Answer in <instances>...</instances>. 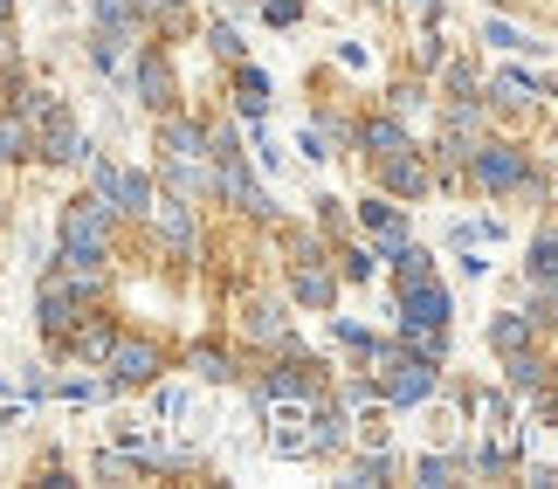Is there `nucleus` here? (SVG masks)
<instances>
[{
	"label": "nucleus",
	"mask_w": 558,
	"mask_h": 489,
	"mask_svg": "<svg viewBox=\"0 0 558 489\" xmlns=\"http://www.w3.org/2000/svg\"><path fill=\"white\" fill-rule=\"evenodd\" d=\"M124 255H132V228H124L90 186L56 207L49 262H62V269H124Z\"/></svg>",
	"instance_id": "nucleus-1"
},
{
	"label": "nucleus",
	"mask_w": 558,
	"mask_h": 489,
	"mask_svg": "<svg viewBox=\"0 0 558 489\" xmlns=\"http://www.w3.org/2000/svg\"><path fill=\"white\" fill-rule=\"evenodd\" d=\"M531 173H538V145H524L518 132H483L462 159V194L510 207V200H524Z\"/></svg>",
	"instance_id": "nucleus-2"
},
{
	"label": "nucleus",
	"mask_w": 558,
	"mask_h": 489,
	"mask_svg": "<svg viewBox=\"0 0 558 489\" xmlns=\"http://www.w3.org/2000/svg\"><path fill=\"white\" fill-rule=\"evenodd\" d=\"M228 317H234V345H242L248 358H269V352H296L304 345V331L290 325V296L283 290H263V283H242V290H228Z\"/></svg>",
	"instance_id": "nucleus-3"
},
{
	"label": "nucleus",
	"mask_w": 558,
	"mask_h": 489,
	"mask_svg": "<svg viewBox=\"0 0 558 489\" xmlns=\"http://www.w3.org/2000/svg\"><path fill=\"white\" fill-rule=\"evenodd\" d=\"M132 235L153 248L159 269L173 276H201V255H207V207H186V200H153V215H145Z\"/></svg>",
	"instance_id": "nucleus-4"
},
{
	"label": "nucleus",
	"mask_w": 558,
	"mask_h": 489,
	"mask_svg": "<svg viewBox=\"0 0 558 489\" xmlns=\"http://www.w3.org/2000/svg\"><path fill=\"white\" fill-rule=\"evenodd\" d=\"M118 90H124V97H138V111H145V118L180 111V103H186V83H180V56H173V41L138 35V41H132V56H124Z\"/></svg>",
	"instance_id": "nucleus-5"
},
{
	"label": "nucleus",
	"mask_w": 558,
	"mask_h": 489,
	"mask_svg": "<svg viewBox=\"0 0 558 489\" xmlns=\"http://www.w3.org/2000/svg\"><path fill=\"white\" fill-rule=\"evenodd\" d=\"M104 387H111V400H132V393H145L159 372H173V345H166L159 331H138L132 317H124V331H118V345L104 352Z\"/></svg>",
	"instance_id": "nucleus-6"
},
{
	"label": "nucleus",
	"mask_w": 558,
	"mask_h": 489,
	"mask_svg": "<svg viewBox=\"0 0 558 489\" xmlns=\"http://www.w3.org/2000/svg\"><path fill=\"white\" fill-rule=\"evenodd\" d=\"M214 215L221 221H248V228H276L283 215H276V194H269V180L248 166V152H228V159H214Z\"/></svg>",
	"instance_id": "nucleus-7"
},
{
	"label": "nucleus",
	"mask_w": 558,
	"mask_h": 489,
	"mask_svg": "<svg viewBox=\"0 0 558 489\" xmlns=\"http://www.w3.org/2000/svg\"><path fill=\"white\" fill-rule=\"evenodd\" d=\"M483 103H489V118H497V132H518L524 118H538L551 103V70H524V62L483 70Z\"/></svg>",
	"instance_id": "nucleus-8"
},
{
	"label": "nucleus",
	"mask_w": 558,
	"mask_h": 489,
	"mask_svg": "<svg viewBox=\"0 0 558 489\" xmlns=\"http://www.w3.org/2000/svg\"><path fill=\"white\" fill-rule=\"evenodd\" d=\"M83 186L111 207V215L124 221V228H138L145 215H153V200H159V186H153V166H124V159H90L83 166Z\"/></svg>",
	"instance_id": "nucleus-9"
},
{
	"label": "nucleus",
	"mask_w": 558,
	"mask_h": 489,
	"mask_svg": "<svg viewBox=\"0 0 558 489\" xmlns=\"http://www.w3.org/2000/svg\"><path fill=\"white\" fill-rule=\"evenodd\" d=\"M373 186L386 200H400V207H421V200H435V173H427V159H421V138L414 145H400V152H386L379 166H366Z\"/></svg>",
	"instance_id": "nucleus-10"
},
{
	"label": "nucleus",
	"mask_w": 558,
	"mask_h": 489,
	"mask_svg": "<svg viewBox=\"0 0 558 489\" xmlns=\"http://www.w3.org/2000/svg\"><path fill=\"white\" fill-rule=\"evenodd\" d=\"M441 372H448V366H427V358L400 352V366L373 379V387H379V407H386V414H414V407H427V400H435V387H441Z\"/></svg>",
	"instance_id": "nucleus-11"
},
{
	"label": "nucleus",
	"mask_w": 558,
	"mask_h": 489,
	"mask_svg": "<svg viewBox=\"0 0 558 489\" xmlns=\"http://www.w3.org/2000/svg\"><path fill=\"white\" fill-rule=\"evenodd\" d=\"M186 379L193 387H242L248 379V352L234 338H186Z\"/></svg>",
	"instance_id": "nucleus-12"
},
{
	"label": "nucleus",
	"mask_w": 558,
	"mask_h": 489,
	"mask_svg": "<svg viewBox=\"0 0 558 489\" xmlns=\"http://www.w3.org/2000/svg\"><path fill=\"white\" fill-rule=\"evenodd\" d=\"M283 296H290V310L325 317L331 304H345V283H338L331 255H317V262H283Z\"/></svg>",
	"instance_id": "nucleus-13"
},
{
	"label": "nucleus",
	"mask_w": 558,
	"mask_h": 489,
	"mask_svg": "<svg viewBox=\"0 0 558 489\" xmlns=\"http://www.w3.org/2000/svg\"><path fill=\"white\" fill-rule=\"evenodd\" d=\"M97 159V138L83 132V118H56L49 132H35V166L41 173H83V166Z\"/></svg>",
	"instance_id": "nucleus-14"
},
{
	"label": "nucleus",
	"mask_w": 558,
	"mask_h": 489,
	"mask_svg": "<svg viewBox=\"0 0 558 489\" xmlns=\"http://www.w3.org/2000/svg\"><path fill=\"white\" fill-rule=\"evenodd\" d=\"M400 145H414V124H400L393 111H352V138H345V159L359 166H379L386 152H400Z\"/></svg>",
	"instance_id": "nucleus-15"
},
{
	"label": "nucleus",
	"mask_w": 558,
	"mask_h": 489,
	"mask_svg": "<svg viewBox=\"0 0 558 489\" xmlns=\"http://www.w3.org/2000/svg\"><path fill=\"white\" fill-rule=\"evenodd\" d=\"M456 325V290L435 276H414V283H393V325Z\"/></svg>",
	"instance_id": "nucleus-16"
},
{
	"label": "nucleus",
	"mask_w": 558,
	"mask_h": 489,
	"mask_svg": "<svg viewBox=\"0 0 558 489\" xmlns=\"http://www.w3.org/2000/svg\"><path fill=\"white\" fill-rule=\"evenodd\" d=\"M352 228H359V235H366L373 248H393V242L414 235V215H407L400 200H386L379 186H366V194L352 200Z\"/></svg>",
	"instance_id": "nucleus-17"
},
{
	"label": "nucleus",
	"mask_w": 558,
	"mask_h": 489,
	"mask_svg": "<svg viewBox=\"0 0 558 489\" xmlns=\"http://www.w3.org/2000/svg\"><path fill=\"white\" fill-rule=\"evenodd\" d=\"M221 97H228V111L234 118H269V103H276V83H269V70H263V62H228V70H221Z\"/></svg>",
	"instance_id": "nucleus-18"
},
{
	"label": "nucleus",
	"mask_w": 558,
	"mask_h": 489,
	"mask_svg": "<svg viewBox=\"0 0 558 489\" xmlns=\"http://www.w3.org/2000/svg\"><path fill=\"white\" fill-rule=\"evenodd\" d=\"M153 186L166 200H186V207H207L214 200V159H153Z\"/></svg>",
	"instance_id": "nucleus-19"
},
{
	"label": "nucleus",
	"mask_w": 558,
	"mask_h": 489,
	"mask_svg": "<svg viewBox=\"0 0 558 489\" xmlns=\"http://www.w3.org/2000/svg\"><path fill=\"white\" fill-rule=\"evenodd\" d=\"M304 428H311V462H338V455L352 449V414L331 400V387L304 407Z\"/></svg>",
	"instance_id": "nucleus-20"
},
{
	"label": "nucleus",
	"mask_w": 558,
	"mask_h": 489,
	"mask_svg": "<svg viewBox=\"0 0 558 489\" xmlns=\"http://www.w3.org/2000/svg\"><path fill=\"white\" fill-rule=\"evenodd\" d=\"M153 152H166V159H207V118L193 111V103L159 111L153 118Z\"/></svg>",
	"instance_id": "nucleus-21"
},
{
	"label": "nucleus",
	"mask_w": 558,
	"mask_h": 489,
	"mask_svg": "<svg viewBox=\"0 0 558 489\" xmlns=\"http://www.w3.org/2000/svg\"><path fill=\"white\" fill-rule=\"evenodd\" d=\"M338 469H345V482H359V489H393L400 482V455H393V441H352V449L338 455Z\"/></svg>",
	"instance_id": "nucleus-22"
},
{
	"label": "nucleus",
	"mask_w": 558,
	"mask_h": 489,
	"mask_svg": "<svg viewBox=\"0 0 558 489\" xmlns=\"http://www.w3.org/2000/svg\"><path fill=\"white\" fill-rule=\"evenodd\" d=\"M400 482H414V489H456V482H469V455H462V441L456 449H421L414 462H400Z\"/></svg>",
	"instance_id": "nucleus-23"
},
{
	"label": "nucleus",
	"mask_w": 558,
	"mask_h": 489,
	"mask_svg": "<svg viewBox=\"0 0 558 489\" xmlns=\"http://www.w3.org/2000/svg\"><path fill=\"white\" fill-rule=\"evenodd\" d=\"M124 8H132V21L145 35H159V41H186L201 28V8H193V0H124Z\"/></svg>",
	"instance_id": "nucleus-24"
},
{
	"label": "nucleus",
	"mask_w": 558,
	"mask_h": 489,
	"mask_svg": "<svg viewBox=\"0 0 558 489\" xmlns=\"http://www.w3.org/2000/svg\"><path fill=\"white\" fill-rule=\"evenodd\" d=\"M483 345H489V358H510V352L538 345V325H531L524 304H497V310L483 317ZM545 345H551V338H545Z\"/></svg>",
	"instance_id": "nucleus-25"
},
{
	"label": "nucleus",
	"mask_w": 558,
	"mask_h": 489,
	"mask_svg": "<svg viewBox=\"0 0 558 489\" xmlns=\"http://www.w3.org/2000/svg\"><path fill=\"white\" fill-rule=\"evenodd\" d=\"M483 49H497V56H531V62H551V35H531L510 8H497L483 21Z\"/></svg>",
	"instance_id": "nucleus-26"
},
{
	"label": "nucleus",
	"mask_w": 558,
	"mask_h": 489,
	"mask_svg": "<svg viewBox=\"0 0 558 489\" xmlns=\"http://www.w3.org/2000/svg\"><path fill=\"white\" fill-rule=\"evenodd\" d=\"M462 455H469V482H510V476H524V441H462Z\"/></svg>",
	"instance_id": "nucleus-27"
},
{
	"label": "nucleus",
	"mask_w": 558,
	"mask_h": 489,
	"mask_svg": "<svg viewBox=\"0 0 558 489\" xmlns=\"http://www.w3.org/2000/svg\"><path fill=\"white\" fill-rule=\"evenodd\" d=\"M331 269H338V283H345V290H366V283H379V248L352 228L345 242H331Z\"/></svg>",
	"instance_id": "nucleus-28"
},
{
	"label": "nucleus",
	"mask_w": 558,
	"mask_h": 489,
	"mask_svg": "<svg viewBox=\"0 0 558 489\" xmlns=\"http://www.w3.org/2000/svg\"><path fill=\"white\" fill-rule=\"evenodd\" d=\"M393 338L414 358H427V366H456V325H407V317H400Z\"/></svg>",
	"instance_id": "nucleus-29"
},
{
	"label": "nucleus",
	"mask_w": 558,
	"mask_h": 489,
	"mask_svg": "<svg viewBox=\"0 0 558 489\" xmlns=\"http://www.w3.org/2000/svg\"><path fill=\"white\" fill-rule=\"evenodd\" d=\"M193 35L207 41V56L221 62V70H228V62H242V56H248V35H242V21H234L228 8H214V14H201V28H193Z\"/></svg>",
	"instance_id": "nucleus-30"
},
{
	"label": "nucleus",
	"mask_w": 558,
	"mask_h": 489,
	"mask_svg": "<svg viewBox=\"0 0 558 489\" xmlns=\"http://www.w3.org/2000/svg\"><path fill=\"white\" fill-rule=\"evenodd\" d=\"M132 455H138V476H207L201 455H193V449H166L159 435H145Z\"/></svg>",
	"instance_id": "nucleus-31"
},
{
	"label": "nucleus",
	"mask_w": 558,
	"mask_h": 489,
	"mask_svg": "<svg viewBox=\"0 0 558 489\" xmlns=\"http://www.w3.org/2000/svg\"><path fill=\"white\" fill-rule=\"evenodd\" d=\"M49 393L70 400V407H97V400H111L104 372H97V366H70V358H62V372H49Z\"/></svg>",
	"instance_id": "nucleus-32"
},
{
	"label": "nucleus",
	"mask_w": 558,
	"mask_h": 489,
	"mask_svg": "<svg viewBox=\"0 0 558 489\" xmlns=\"http://www.w3.org/2000/svg\"><path fill=\"white\" fill-rule=\"evenodd\" d=\"M379 111H393L400 124H414L421 111H435V83H427V76H400V83H386Z\"/></svg>",
	"instance_id": "nucleus-33"
},
{
	"label": "nucleus",
	"mask_w": 558,
	"mask_h": 489,
	"mask_svg": "<svg viewBox=\"0 0 558 489\" xmlns=\"http://www.w3.org/2000/svg\"><path fill=\"white\" fill-rule=\"evenodd\" d=\"M83 56H90V70L97 76H124V56H132V41L124 35H111V28H83Z\"/></svg>",
	"instance_id": "nucleus-34"
},
{
	"label": "nucleus",
	"mask_w": 558,
	"mask_h": 489,
	"mask_svg": "<svg viewBox=\"0 0 558 489\" xmlns=\"http://www.w3.org/2000/svg\"><path fill=\"white\" fill-rule=\"evenodd\" d=\"M448 49H456V41L441 28H414V41H407V76H435L448 62Z\"/></svg>",
	"instance_id": "nucleus-35"
},
{
	"label": "nucleus",
	"mask_w": 558,
	"mask_h": 489,
	"mask_svg": "<svg viewBox=\"0 0 558 489\" xmlns=\"http://www.w3.org/2000/svg\"><path fill=\"white\" fill-rule=\"evenodd\" d=\"M524 276H531V283H551V276H558V235H551V215H538V228H531Z\"/></svg>",
	"instance_id": "nucleus-36"
},
{
	"label": "nucleus",
	"mask_w": 558,
	"mask_h": 489,
	"mask_svg": "<svg viewBox=\"0 0 558 489\" xmlns=\"http://www.w3.org/2000/svg\"><path fill=\"white\" fill-rule=\"evenodd\" d=\"M21 166H35V138L14 111H0V173H21Z\"/></svg>",
	"instance_id": "nucleus-37"
},
{
	"label": "nucleus",
	"mask_w": 558,
	"mask_h": 489,
	"mask_svg": "<svg viewBox=\"0 0 558 489\" xmlns=\"http://www.w3.org/2000/svg\"><path fill=\"white\" fill-rule=\"evenodd\" d=\"M269 420V414H263ZM269 455L276 462H311V428H304V414L296 420H269Z\"/></svg>",
	"instance_id": "nucleus-38"
},
{
	"label": "nucleus",
	"mask_w": 558,
	"mask_h": 489,
	"mask_svg": "<svg viewBox=\"0 0 558 489\" xmlns=\"http://www.w3.org/2000/svg\"><path fill=\"white\" fill-rule=\"evenodd\" d=\"M145 393H153V414H159V420H186V414H193V379H166V372H159Z\"/></svg>",
	"instance_id": "nucleus-39"
},
{
	"label": "nucleus",
	"mask_w": 558,
	"mask_h": 489,
	"mask_svg": "<svg viewBox=\"0 0 558 489\" xmlns=\"http://www.w3.org/2000/svg\"><path fill=\"white\" fill-rule=\"evenodd\" d=\"M90 476H97V482H145V476H138V455H132V449H118V441L90 455Z\"/></svg>",
	"instance_id": "nucleus-40"
},
{
	"label": "nucleus",
	"mask_w": 558,
	"mask_h": 489,
	"mask_svg": "<svg viewBox=\"0 0 558 489\" xmlns=\"http://www.w3.org/2000/svg\"><path fill=\"white\" fill-rule=\"evenodd\" d=\"M311 228H325L331 242H345V235H352V200H338V194H317V200H311Z\"/></svg>",
	"instance_id": "nucleus-41"
},
{
	"label": "nucleus",
	"mask_w": 558,
	"mask_h": 489,
	"mask_svg": "<svg viewBox=\"0 0 558 489\" xmlns=\"http://www.w3.org/2000/svg\"><path fill=\"white\" fill-rule=\"evenodd\" d=\"M325 331H331V345L338 352H359V345H366V338H373V325H366V317H345V310H325Z\"/></svg>",
	"instance_id": "nucleus-42"
},
{
	"label": "nucleus",
	"mask_w": 558,
	"mask_h": 489,
	"mask_svg": "<svg viewBox=\"0 0 558 489\" xmlns=\"http://www.w3.org/2000/svg\"><path fill=\"white\" fill-rule=\"evenodd\" d=\"M35 482H41V489H76L83 476H76V469H70V462H62L56 449H41V455H35Z\"/></svg>",
	"instance_id": "nucleus-43"
},
{
	"label": "nucleus",
	"mask_w": 558,
	"mask_h": 489,
	"mask_svg": "<svg viewBox=\"0 0 558 489\" xmlns=\"http://www.w3.org/2000/svg\"><path fill=\"white\" fill-rule=\"evenodd\" d=\"M255 14L269 28H296V21H311V0H255Z\"/></svg>",
	"instance_id": "nucleus-44"
},
{
	"label": "nucleus",
	"mask_w": 558,
	"mask_h": 489,
	"mask_svg": "<svg viewBox=\"0 0 558 489\" xmlns=\"http://www.w3.org/2000/svg\"><path fill=\"white\" fill-rule=\"evenodd\" d=\"M290 152H304V166H325V159H338L331 152V138L317 132V124H296V138H290Z\"/></svg>",
	"instance_id": "nucleus-45"
},
{
	"label": "nucleus",
	"mask_w": 558,
	"mask_h": 489,
	"mask_svg": "<svg viewBox=\"0 0 558 489\" xmlns=\"http://www.w3.org/2000/svg\"><path fill=\"white\" fill-rule=\"evenodd\" d=\"M393 8L414 21V28H441L448 21V8H456V0H393Z\"/></svg>",
	"instance_id": "nucleus-46"
},
{
	"label": "nucleus",
	"mask_w": 558,
	"mask_h": 489,
	"mask_svg": "<svg viewBox=\"0 0 558 489\" xmlns=\"http://www.w3.org/2000/svg\"><path fill=\"white\" fill-rule=\"evenodd\" d=\"M8 62H28V41H21V14H0V70Z\"/></svg>",
	"instance_id": "nucleus-47"
},
{
	"label": "nucleus",
	"mask_w": 558,
	"mask_h": 489,
	"mask_svg": "<svg viewBox=\"0 0 558 489\" xmlns=\"http://www.w3.org/2000/svg\"><path fill=\"white\" fill-rule=\"evenodd\" d=\"M14 400H21V407H41V400H49V366H28V372H21L14 379Z\"/></svg>",
	"instance_id": "nucleus-48"
},
{
	"label": "nucleus",
	"mask_w": 558,
	"mask_h": 489,
	"mask_svg": "<svg viewBox=\"0 0 558 489\" xmlns=\"http://www.w3.org/2000/svg\"><path fill=\"white\" fill-rule=\"evenodd\" d=\"M145 435H153V420H145V414H118L111 420V441H118V449H138Z\"/></svg>",
	"instance_id": "nucleus-49"
},
{
	"label": "nucleus",
	"mask_w": 558,
	"mask_h": 489,
	"mask_svg": "<svg viewBox=\"0 0 558 489\" xmlns=\"http://www.w3.org/2000/svg\"><path fill=\"white\" fill-rule=\"evenodd\" d=\"M456 276H462V283H483V276H489V255L483 248H456Z\"/></svg>",
	"instance_id": "nucleus-50"
},
{
	"label": "nucleus",
	"mask_w": 558,
	"mask_h": 489,
	"mask_svg": "<svg viewBox=\"0 0 558 489\" xmlns=\"http://www.w3.org/2000/svg\"><path fill=\"white\" fill-rule=\"evenodd\" d=\"M448 248H483V235H476V221H448Z\"/></svg>",
	"instance_id": "nucleus-51"
},
{
	"label": "nucleus",
	"mask_w": 558,
	"mask_h": 489,
	"mask_svg": "<svg viewBox=\"0 0 558 489\" xmlns=\"http://www.w3.org/2000/svg\"><path fill=\"white\" fill-rule=\"evenodd\" d=\"M489 8H524V0H489Z\"/></svg>",
	"instance_id": "nucleus-52"
},
{
	"label": "nucleus",
	"mask_w": 558,
	"mask_h": 489,
	"mask_svg": "<svg viewBox=\"0 0 558 489\" xmlns=\"http://www.w3.org/2000/svg\"><path fill=\"white\" fill-rule=\"evenodd\" d=\"M14 8H21V0H0V14H14Z\"/></svg>",
	"instance_id": "nucleus-53"
},
{
	"label": "nucleus",
	"mask_w": 558,
	"mask_h": 489,
	"mask_svg": "<svg viewBox=\"0 0 558 489\" xmlns=\"http://www.w3.org/2000/svg\"><path fill=\"white\" fill-rule=\"evenodd\" d=\"M366 8H393V0H366Z\"/></svg>",
	"instance_id": "nucleus-54"
}]
</instances>
